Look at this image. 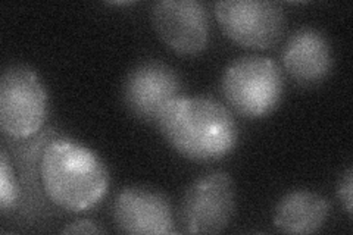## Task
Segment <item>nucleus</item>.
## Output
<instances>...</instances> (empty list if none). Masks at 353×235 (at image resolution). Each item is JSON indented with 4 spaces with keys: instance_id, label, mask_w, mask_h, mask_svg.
<instances>
[{
    "instance_id": "f257e3e1",
    "label": "nucleus",
    "mask_w": 353,
    "mask_h": 235,
    "mask_svg": "<svg viewBox=\"0 0 353 235\" xmlns=\"http://www.w3.org/2000/svg\"><path fill=\"white\" fill-rule=\"evenodd\" d=\"M157 125L176 153L196 162L225 158L239 140L231 112L208 97H176L165 108Z\"/></svg>"
},
{
    "instance_id": "f03ea898",
    "label": "nucleus",
    "mask_w": 353,
    "mask_h": 235,
    "mask_svg": "<svg viewBox=\"0 0 353 235\" xmlns=\"http://www.w3.org/2000/svg\"><path fill=\"white\" fill-rule=\"evenodd\" d=\"M43 192L53 205L84 212L101 203L109 188V172L99 156L70 139L48 143L40 159Z\"/></svg>"
},
{
    "instance_id": "7ed1b4c3",
    "label": "nucleus",
    "mask_w": 353,
    "mask_h": 235,
    "mask_svg": "<svg viewBox=\"0 0 353 235\" xmlns=\"http://www.w3.org/2000/svg\"><path fill=\"white\" fill-rule=\"evenodd\" d=\"M284 80L280 66L265 56L249 54L231 62L221 80L228 105L246 118H263L277 108Z\"/></svg>"
},
{
    "instance_id": "20e7f679",
    "label": "nucleus",
    "mask_w": 353,
    "mask_h": 235,
    "mask_svg": "<svg viewBox=\"0 0 353 235\" xmlns=\"http://www.w3.org/2000/svg\"><path fill=\"white\" fill-rule=\"evenodd\" d=\"M48 114V93L34 70L8 68L0 80V127L10 140L37 136Z\"/></svg>"
},
{
    "instance_id": "39448f33",
    "label": "nucleus",
    "mask_w": 353,
    "mask_h": 235,
    "mask_svg": "<svg viewBox=\"0 0 353 235\" xmlns=\"http://www.w3.org/2000/svg\"><path fill=\"white\" fill-rule=\"evenodd\" d=\"M215 17L224 34L250 49H267L283 36L285 17L281 6L267 0H223Z\"/></svg>"
},
{
    "instance_id": "423d86ee",
    "label": "nucleus",
    "mask_w": 353,
    "mask_h": 235,
    "mask_svg": "<svg viewBox=\"0 0 353 235\" xmlns=\"http://www.w3.org/2000/svg\"><path fill=\"white\" fill-rule=\"evenodd\" d=\"M236 194L228 174L214 171L199 176L185 190L180 218L189 234H216L233 218Z\"/></svg>"
},
{
    "instance_id": "0eeeda50",
    "label": "nucleus",
    "mask_w": 353,
    "mask_h": 235,
    "mask_svg": "<svg viewBox=\"0 0 353 235\" xmlns=\"http://www.w3.org/2000/svg\"><path fill=\"white\" fill-rule=\"evenodd\" d=\"M180 76L167 63L146 61L132 68L123 85V99L131 115L157 124L162 112L180 97Z\"/></svg>"
},
{
    "instance_id": "6e6552de",
    "label": "nucleus",
    "mask_w": 353,
    "mask_h": 235,
    "mask_svg": "<svg viewBox=\"0 0 353 235\" xmlns=\"http://www.w3.org/2000/svg\"><path fill=\"white\" fill-rule=\"evenodd\" d=\"M152 24L159 39L183 54L201 53L209 40V18L196 0H161L152 8Z\"/></svg>"
},
{
    "instance_id": "1a4fd4ad",
    "label": "nucleus",
    "mask_w": 353,
    "mask_h": 235,
    "mask_svg": "<svg viewBox=\"0 0 353 235\" xmlns=\"http://www.w3.org/2000/svg\"><path fill=\"white\" fill-rule=\"evenodd\" d=\"M112 215L115 225L127 234H172L174 216L168 198L143 187H127L117 194Z\"/></svg>"
},
{
    "instance_id": "9d476101",
    "label": "nucleus",
    "mask_w": 353,
    "mask_h": 235,
    "mask_svg": "<svg viewBox=\"0 0 353 235\" xmlns=\"http://www.w3.org/2000/svg\"><path fill=\"white\" fill-rule=\"evenodd\" d=\"M285 71L299 84L321 83L333 66V52L327 37L315 28H301L283 49Z\"/></svg>"
},
{
    "instance_id": "9b49d317",
    "label": "nucleus",
    "mask_w": 353,
    "mask_h": 235,
    "mask_svg": "<svg viewBox=\"0 0 353 235\" xmlns=\"http://www.w3.org/2000/svg\"><path fill=\"white\" fill-rule=\"evenodd\" d=\"M330 214L325 197L307 190H296L280 198L274 212V225L285 234H314Z\"/></svg>"
},
{
    "instance_id": "f8f14e48",
    "label": "nucleus",
    "mask_w": 353,
    "mask_h": 235,
    "mask_svg": "<svg viewBox=\"0 0 353 235\" xmlns=\"http://www.w3.org/2000/svg\"><path fill=\"white\" fill-rule=\"evenodd\" d=\"M21 201V190L14 174L12 166L9 165L8 154L3 150L0 154V210L2 215L17 209Z\"/></svg>"
},
{
    "instance_id": "ddd939ff",
    "label": "nucleus",
    "mask_w": 353,
    "mask_h": 235,
    "mask_svg": "<svg viewBox=\"0 0 353 235\" xmlns=\"http://www.w3.org/2000/svg\"><path fill=\"white\" fill-rule=\"evenodd\" d=\"M352 170H349L343 174L339 184V198L341 200V203H343L347 215L352 216V205H353V200H352V194H353V176H352Z\"/></svg>"
},
{
    "instance_id": "4468645a",
    "label": "nucleus",
    "mask_w": 353,
    "mask_h": 235,
    "mask_svg": "<svg viewBox=\"0 0 353 235\" xmlns=\"http://www.w3.org/2000/svg\"><path fill=\"white\" fill-rule=\"evenodd\" d=\"M103 229L97 225L96 222L81 219L71 223H66V227L62 229V234H102Z\"/></svg>"
}]
</instances>
